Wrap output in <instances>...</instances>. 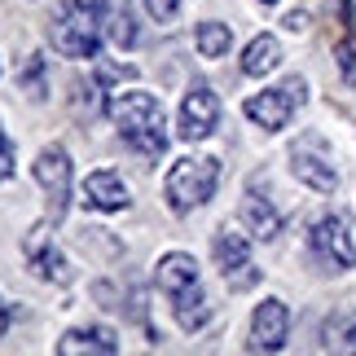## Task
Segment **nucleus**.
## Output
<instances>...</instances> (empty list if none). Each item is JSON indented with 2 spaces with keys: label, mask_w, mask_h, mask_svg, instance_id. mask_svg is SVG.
<instances>
[{
  "label": "nucleus",
  "mask_w": 356,
  "mask_h": 356,
  "mask_svg": "<svg viewBox=\"0 0 356 356\" xmlns=\"http://www.w3.org/2000/svg\"><path fill=\"white\" fill-rule=\"evenodd\" d=\"M106 22H111V0H58L53 5L49 40L62 58L92 62L102 53Z\"/></svg>",
  "instance_id": "nucleus-1"
},
{
  "label": "nucleus",
  "mask_w": 356,
  "mask_h": 356,
  "mask_svg": "<svg viewBox=\"0 0 356 356\" xmlns=\"http://www.w3.org/2000/svg\"><path fill=\"white\" fill-rule=\"evenodd\" d=\"M106 115L115 119L119 136L132 149H141V154H149V159L168 149V115H163V102L154 97V92H141V88L111 92Z\"/></svg>",
  "instance_id": "nucleus-2"
},
{
  "label": "nucleus",
  "mask_w": 356,
  "mask_h": 356,
  "mask_svg": "<svg viewBox=\"0 0 356 356\" xmlns=\"http://www.w3.org/2000/svg\"><path fill=\"white\" fill-rule=\"evenodd\" d=\"M216 185H220V163L207 154H185L168 168V181H163V198L176 216H189L194 207L216 198Z\"/></svg>",
  "instance_id": "nucleus-3"
},
{
  "label": "nucleus",
  "mask_w": 356,
  "mask_h": 356,
  "mask_svg": "<svg viewBox=\"0 0 356 356\" xmlns=\"http://www.w3.org/2000/svg\"><path fill=\"white\" fill-rule=\"evenodd\" d=\"M31 176L35 185L44 189L49 198V220L62 225L66 211H71V189H75V168H71V154H66V145H44L31 163Z\"/></svg>",
  "instance_id": "nucleus-4"
},
{
  "label": "nucleus",
  "mask_w": 356,
  "mask_h": 356,
  "mask_svg": "<svg viewBox=\"0 0 356 356\" xmlns=\"http://www.w3.org/2000/svg\"><path fill=\"white\" fill-rule=\"evenodd\" d=\"M308 255L317 259L325 273L356 268V242H352V225H348L343 211L321 216V220L308 229Z\"/></svg>",
  "instance_id": "nucleus-5"
},
{
  "label": "nucleus",
  "mask_w": 356,
  "mask_h": 356,
  "mask_svg": "<svg viewBox=\"0 0 356 356\" xmlns=\"http://www.w3.org/2000/svg\"><path fill=\"white\" fill-rule=\"evenodd\" d=\"M304 102H308V84L299 75H291V79H282L277 88H264V92H255V97H246L242 115L264 132H282Z\"/></svg>",
  "instance_id": "nucleus-6"
},
{
  "label": "nucleus",
  "mask_w": 356,
  "mask_h": 356,
  "mask_svg": "<svg viewBox=\"0 0 356 356\" xmlns=\"http://www.w3.org/2000/svg\"><path fill=\"white\" fill-rule=\"evenodd\" d=\"M211 255L216 264H220V277L229 291H251V286L259 282V264L251 255V242H246V234H238V229H220V234L211 238Z\"/></svg>",
  "instance_id": "nucleus-7"
},
{
  "label": "nucleus",
  "mask_w": 356,
  "mask_h": 356,
  "mask_svg": "<svg viewBox=\"0 0 356 356\" xmlns=\"http://www.w3.org/2000/svg\"><path fill=\"white\" fill-rule=\"evenodd\" d=\"M49 225L53 220H40L31 234L22 238V259H26V268L35 273L40 282H53V286H71V264H66V255L58 251V242H53L49 234Z\"/></svg>",
  "instance_id": "nucleus-8"
},
{
  "label": "nucleus",
  "mask_w": 356,
  "mask_h": 356,
  "mask_svg": "<svg viewBox=\"0 0 356 356\" xmlns=\"http://www.w3.org/2000/svg\"><path fill=\"white\" fill-rule=\"evenodd\" d=\"M220 128V97H216L211 84H189L185 97H181V132L185 141H207V136Z\"/></svg>",
  "instance_id": "nucleus-9"
},
{
  "label": "nucleus",
  "mask_w": 356,
  "mask_h": 356,
  "mask_svg": "<svg viewBox=\"0 0 356 356\" xmlns=\"http://www.w3.org/2000/svg\"><path fill=\"white\" fill-rule=\"evenodd\" d=\"M286 334H291V308L282 299H264L251 312V334H246V348L251 352H282Z\"/></svg>",
  "instance_id": "nucleus-10"
},
{
  "label": "nucleus",
  "mask_w": 356,
  "mask_h": 356,
  "mask_svg": "<svg viewBox=\"0 0 356 356\" xmlns=\"http://www.w3.org/2000/svg\"><path fill=\"white\" fill-rule=\"evenodd\" d=\"M119 339L111 325H75L58 339V356H115Z\"/></svg>",
  "instance_id": "nucleus-11"
},
{
  "label": "nucleus",
  "mask_w": 356,
  "mask_h": 356,
  "mask_svg": "<svg viewBox=\"0 0 356 356\" xmlns=\"http://www.w3.org/2000/svg\"><path fill=\"white\" fill-rule=\"evenodd\" d=\"M84 202H88L92 211H123L132 202V194H128V185H123L119 172L102 168V172H88L84 176Z\"/></svg>",
  "instance_id": "nucleus-12"
},
{
  "label": "nucleus",
  "mask_w": 356,
  "mask_h": 356,
  "mask_svg": "<svg viewBox=\"0 0 356 356\" xmlns=\"http://www.w3.org/2000/svg\"><path fill=\"white\" fill-rule=\"evenodd\" d=\"M291 172H295L308 189H317V194H334V189H339L334 163L325 159V154H317V149H308V145H295V149H291Z\"/></svg>",
  "instance_id": "nucleus-13"
},
{
  "label": "nucleus",
  "mask_w": 356,
  "mask_h": 356,
  "mask_svg": "<svg viewBox=\"0 0 356 356\" xmlns=\"http://www.w3.org/2000/svg\"><path fill=\"white\" fill-rule=\"evenodd\" d=\"M242 225H246V234H251V238L273 242V238L282 234V211L273 207V198H264L251 185V189H246V198H242Z\"/></svg>",
  "instance_id": "nucleus-14"
},
{
  "label": "nucleus",
  "mask_w": 356,
  "mask_h": 356,
  "mask_svg": "<svg viewBox=\"0 0 356 356\" xmlns=\"http://www.w3.org/2000/svg\"><path fill=\"white\" fill-rule=\"evenodd\" d=\"M154 282H159V291L163 295H181L189 291V286H198L202 282V273H198V259L194 255H185V251H168L159 259V268H154Z\"/></svg>",
  "instance_id": "nucleus-15"
},
{
  "label": "nucleus",
  "mask_w": 356,
  "mask_h": 356,
  "mask_svg": "<svg viewBox=\"0 0 356 356\" xmlns=\"http://www.w3.org/2000/svg\"><path fill=\"white\" fill-rule=\"evenodd\" d=\"M172 308H176V325H181L185 334H198L202 325L211 321V299L202 291V282L181 291V295H172Z\"/></svg>",
  "instance_id": "nucleus-16"
},
{
  "label": "nucleus",
  "mask_w": 356,
  "mask_h": 356,
  "mask_svg": "<svg viewBox=\"0 0 356 356\" xmlns=\"http://www.w3.org/2000/svg\"><path fill=\"white\" fill-rule=\"evenodd\" d=\"M282 66V44H277V35H255L251 44H246L242 53V75H251V79H264L268 71H277Z\"/></svg>",
  "instance_id": "nucleus-17"
},
{
  "label": "nucleus",
  "mask_w": 356,
  "mask_h": 356,
  "mask_svg": "<svg viewBox=\"0 0 356 356\" xmlns=\"http://www.w3.org/2000/svg\"><path fill=\"white\" fill-rule=\"evenodd\" d=\"M321 348L325 352H356V308L325 317V325H321Z\"/></svg>",
  "instance_id": "nucleus-18"
},
{
  "label": "nucleus",
  "mask_w": 356,
  "mask_h": 356,
  "mask_svg": "<svg viewBox=\"0 0 356 356\" xmlns=\"http://www.w3.org/2000/svg\"><path fill=\"white\" fill-rule=\"evenodd\" d=\"M194 44L202 58H225L229 44H234V31H229V22H198Z\"/></svg>",
  "instance_id": "nucleus-19"
},
{
  "label": "nucleus",
  "mask_w": 356,
  "mask_h": 356,
  "mask_svg": "<svg viewBox=\"0 0 356 356\" xmlns=\"http://www.w3.org/2000/svg\"><path fill=\"white\" fill-rule=\"evenodd\" d=\"M106 35H111L115 49H136V40H141V31H136V18L128 5H111V22H106Z\"/></svg>",
  "instance_id": "nucleus-20"
},
{
  "label": "nucleus",
  "mask_w": 356,
  "mask_h": 356,
  "mask_svg": "<svg viewBox=\"0 0 356 356\" xmlns=\"http://www.w3.org/2000/svg\"><path fill=\"white\" fill-rule=\"evenodd\" d=\"M18 84L31 92V97L40 102L49 92V84H44V58H40V53H31V58H26V66H22V75H18Z\"/></svg>",
  "instance_id": "nucleus-21"
},
{
  "label": "nucleus",
  "mask_w": 356,
  "mask_h": 356,
  "mask_svg": "<svg viewBox=\"0 0 356 356\" xmlns=\"http://www.w3.org/2000/svg\"><path fill=\"white\" fill-rule=\"evenodd\" d=\"M334 58H339V75L356 84V31H343V40L334 44Z\"/></svg>",
  "instance_id": "nucleus-22"
},
{
  "label": "nucleus",
  "mask_w": 356,
  "mask_h": 356,
  "mask_svg": "<svg viewBox=\"0 0 356 356\" xmlns=\"http://www.w3.org/2000/svg\"><path fill=\"white\" fill-rule=\"evenodd\" d=\"M185 5H189V0H145V13H149L154 22H172Z\"/></svg>",
  "instance_id": "nucleus-23"
},
{
  "label": "nucleus",
  "mask_w": 356,
  "mask_h": 356,
  "mask_svg": "<svg viewBox=\"0 0 356 356\" xmlns=\"http://www.w3.org/2000/svg\"><path fill=\"white\" fill-rule=\"evenodd\" d=\"M13 168H18V154H13V145H9V136L5 128H0V181H9Z\"/></svg>",
  "instance_id": "nucleus-24"
},
{
  "label": "nucleus",
  "mask_w": 356,
  "mask_h": 356,
  "mask_svg": "<svg viewBox=\"0 0 356 356\" xmlns=\"http://www.w3.org/2000/svg\"><path fill=\"white\" fill-rule=\"evenodd\" d=\"M304 26H308V13H286V31H304Z\"/></svg>",
  "instance_id": "nucleus-25"
},
{
  "label": "nucleus",
  "mask_w": 356,
  "mask_h": 356,
  "mask_svg": "<svg viewBox=\"0 0 356 356\" xmlns=\"http://www.w3.org/2000/svg\"><path fill=\"white\" fill-rule=\"evenodd\" d=\"M9 321H13V308L0 299V339H5V330H9Z\"/></svg>",
  "instance_id": "nucleus-26"
},
{
  "label": "nucleus",
  "mask_w": 356,
  "mask_h": 356,
  "mask_svg": "<svg viewBox=\"0 0 356 356\" xmlns=\"http://www.w3.org/2000/svg\"><path fill=\"white\" fill-rule=\"evenodd\" d=\"M259 5H264V9H273V5H277V0H259Z\"/></svg>",
  "instance_id": "nucleus-27"
}]
</instances>
